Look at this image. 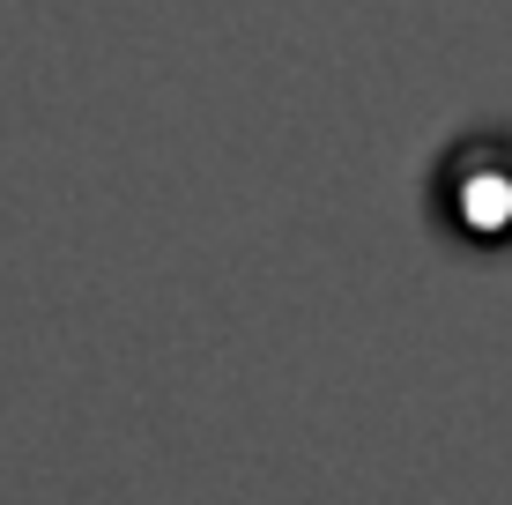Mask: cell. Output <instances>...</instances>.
<instances>
[{
	"label": "cell",
	"instance_id": "1",
	"mask_svg": "<svg viewBox=\"0 0 512 505\" xmlns=\"http://www.w3.org/2000/svg\"><path fill=\"white\" fill-rule=\"evenodd\" d=\"M453 208H461V231L505 238L512 231V171H468L461 194H453Z\"/></svg>",
	"mask_w": 512,
	"mask_h": 505
}]
</instances>
